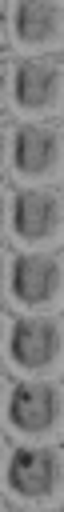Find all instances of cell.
<instances>
[{
    "instance_id": "6da1fadb",
    "label": "cell",
    "mask_w": 64,
    "mask_h": 512,
    "mask_svg": "<svg viewBox=\"0 0 64 512\" xmlns=\"http://www.w3.org/2000/svg\"><path fill=\"white\" fill-rule=\"evenodd\" d=\"M56 348H60V324H56V316H44V312L12 316L8 352H12L16 364H24V368H44V364L56 360Z\"/></svg>"
},
{
    "instance_id": "7a4b0ae2",
    "label": "cell",
    "mask_w": 64,
    "mask_h": 512,
    "mask_svg": "<svg viewBox=\"0 0 64 512\" xmlns=\"http://www.w3.org/2000/svg\"><path fill=\"white\" fill-rule=\"evenodd\" d=\"M8 484L12 492L20 496H48L56 488V476H60V460H56V448L52 444H12L8 452Z\"/></svg>"
},
{
    "instance_id": "3957f363",
    "label": "cell",
    "mask_w": 64,
    "mask_h": 512,
    "mask_svg": "<svg viewBox=\"0 0 64 512\" xmlns=\"http://www.w3.org/2000/svg\"><path fill=\"white\" fill-rule=\"evenodd\" d=\"M56 384L52 380H40V376H28V380H12L8 388V420L24 432H44L56 424Z\"/></svg>"
},
{
    "instance_id": "277c9868",
    "label": "cell",
    "mask_w": 64,
    "mask_h": 512,
    "mask_svg": "<svg viewBox=\"0 0 64 512\" xmlns=\"http://www.w3.org/2000/svg\"><path fill=\"white\" fill-rule=\"evenodd\" d=\"M56 284H60V260L52 252H40V248H24L12 256V292L28 304H40V300H52L56 296Z\"/></svg>"
},
{
    "instance_id": "5b68a950",
    "label": "cell",
    "mask_w": 64,
    "mask_h": 512,
    "mask_svg": "<svg viewBox=\"0 0 64 512\" xmlns=\"http://www.w3.org/2000/svg\"><path fill=\"white\" fill-rule=\"evenodd\" d=\"M60 88V56L56 52H28L16 60L12 68V92L20 104L36 108V104H48Z\"/></svg>"
},
{
    "instance_id": "8992f818",
    "label": "cell",
    "mask_w": 64,
    "mask_h": 512,
    "mask_svg": "<svg viewBox=\"0 0 64 512\" xmlns=\"http://www.w3.org/2000/svg\"><path fill=\"white\" fill-rule=\"evenodd\" d=\"M60 220V192L52 184H24L12 196V224L20 236H48Z\"/></svg>"
},
{
    "instance_id": "52a82bcc",
    "label": "cell",
    "mask_w": 64,
    "mask_h": 512,
    "mask_svg": "<svg viewBox=\"0 0 64 512\" xmlns=\"http://www.w3.org/2000/svg\"><path fill=\"white\" fill-rule=\"evenodd\" d=\"M56 152H60V128H56V120H24V124H16V136H12L16 168L44 172V168H52Z\"/></svg>"
},
{
    "instance_id": "ba28073f",
    "label": "cell",
    "mask_w": 64,
    "mask_h": 512,
    "mask_svg": "<svg viewBox=\"0 0 64 512\" xmlns=\"http://www.w3.org/2000/svg\"><path fill=\"white\" fill-rule=\"evenodd\" d=\"M60 24V4L56 0H16V32L24 40H44Z\"/></svg>"
},
{
    "instance_id": "9c48e42d",
    "label": "cell",
    "mask_w": 64,
    "mask_h": 512,
    "mask_svg": "<svg viewBox=\"0 0 64 512\" xmlns=\"http://www.w3.org/2000/svg\"><path fill=\"white\" fill-rule=\"evenodd\" d=\"M12 512H48V508H12Z\"/></svg>"
}]
</instances>
